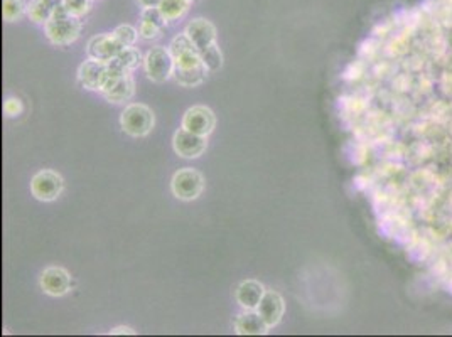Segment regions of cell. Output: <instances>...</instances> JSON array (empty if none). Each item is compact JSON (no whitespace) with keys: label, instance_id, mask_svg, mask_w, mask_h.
<instances>
[{"label":"cell","instance_id":"obj_1","mask_svg":"<svg viewBox=\"0 0 452 337\" xmlns=\"http://www.w3.org/2000/svg\"><path fill=\"white\" fill-rule=\"evenodd\" d=\"M154 112L142 103H132L122 112V130L131 137H145L154 128Z\"/></svg>","mask_w":452,"mask_h":337},{"label":"cell","instance_id":"obj_2","mask_svg":"<svg viewBox=\"0 0 452 337\" xmlns=\"http://www.w3.org/2000/svg\"><path fill=\"white\" fill-rule=\"evenodd\" d=\"M144 68L149 80L156 81V83H164L169 78L174 76L176 62L169 49L152 48L144 58Z\"/></svg>","mask_w":452,"mask_h":337},{"label":"cell","instance_id":"obj_3","mask_svg":"<svg viewBox=\"0 0 452 337\" xmlns=\"http://www.w3.org/2000/svg\"><path fill=\"white\" fill-rule=\"evenodd\" d=\"M204 189V178L196 168H181L171 181V191L181 201H194Z\"/></svg>","mask_w":452,"mask_h":337},{"label":"cell","instance_id":"obj_4","mask_svg":"<svg viewBox=\"0 0 452 337\" xmlns=\"http://www.w3.org/2000/svg\"><path fill=\"white\" fill-rule=\"evenodd\" d=\"M46 37L49 39V42L56 46H68L72 42L76 41L80 37L81 33V22L80 17H68L61 19H49L44 24Z\"/></svg>","mask_w":452,"mask_h":337},{"label":"cell","instance_id":"obj_5","mask_svg":"<svg viewBox=\"0 0 452 337\" xmlns=\"http://www.w3.org/2000/svg\"><path fill=\"white\" fill-rule=\"evenodd\" d=\"M62 178L54 171H41L34 174L33 181H31V193L37 201L51 202L56 201L62 193Z\"/></svg>","mask_w":452,"mask_h":337},{"label":"cell","instance_id":"obj_6","mask_svg":"<svg viewBox=\"0 0 452 337\" xmlns=\"http://www.w3.org/2000/svg\"><path fill=\"white\" fill-rule=\"evenodd\" d=\"M169 51H171L172 58H174L176 68L178 69H191L203 64L201 54H199L198 48L192 44L191 39L186 36V33L179 34V36L172 39Z\"/></svg>","mask_w":452,"mask_h":337},{"label":"cell","instance_id":"obj_7","mask_svg":"<svg viewBox=\"0 0 452 337\" xmlns=\"http://www.w3.org/2000/svg\"><path fill=\"white\" fill-rule=\"evenodd\" d=\"M172 147H174L176 154L184 157V159H198L206 150L208 142L206 137L196 135L186 128H179L172 139Z\"/></svg>","mask_w":452,"mask_h":337},{"label":"cell","instance_id":"obj_8","mask_svg":"<svg viewBox=\"0 0 452 337\" xmlns=\"http://www.w3.org/2000/svg\"><path fill=\"white\" fill-rule=\"evenodd\" d=\"M122 49H124V46L113 37V34H98L88 41L86 54H88L90 60L110 62L119 56Z\"/></svg>","mask_w":452,"mask_h":337},{"label":"cell","instance_id":"obj_9","mask_svg":"<svg viewBox=\"0 0 452 337\" xmlns=\"http://www.w3.org/2000/svg\"><path fill=\"white\" fill-rule=\"evenodd\" d=\"M39 285L46 295L62 297L72 290V277L61 266H49L41 273Z\"/></svg>","mask_w":452,"mask_h":337},{"label":"cell","instance_id":"obj_10","mask_svg":"<svg viewBox=\"0 0 452 337\" xmlns=\"http://www.w3.org/2000/svg\"><path fill=\"white\" fill-rule=\"evenodd\" d=\"M215 123V113L208 107H192L183 116V128L196 133V135L208 137L213 132Z\"/></svg>","mask_w":452,"mask_h":337},{"label":"cell","instance_id":"obj_11","mask_svg":"<svg viewBox=\"0 0 452 337\" xmlns=\"http://www.w3.org/2000/svg\"><path fill=\"white\" fill-rule=\"evenodd\" d=\"M284 311L285 304L281 293L275 292V290H265L260 304H258L257 307V312L263 317L267 325H269V327H275V325L281 322L282 317H284Z\"/></svg>","mask_w":452,"mask_h":337},{"label":"cell","instance_id":"obj_12","mask_svg":"<svg viewBox=\"0 0 452 337\" xmlns=\"http://www.w3.org/2000/svg\"><path fill=\"white\" fill-rule=\"evenodd\" d=\"M108 74V62H101L97 60L85 61L78 69V80L88 89H100L103 88L105 80Z\"/></svg>","mask_w":452,"mask_h":337},{"label":"cell","instance_id":"obj_13","mask_svg":"<svg viewBox=\"0 0 452 337\" xmlns=\"http://www.w3.org/2000/svg\"><path fill=\"white\" fill-rule=\"evenodd\" d=\"M186 36L191 39L192 44L198 48L199 53L216 42V29L206 19H194L184 29Z\"/></svg>","mask_w":452,"mask_h":337},{"label":"cell","instance_id":"obj_14","mask_svg":"<svg viewBox=\"0 0 452 337\" xmlns=\"http://www.w3.org/2000/svg\"><path fill=\"white\" fill-rule=\"evenodd\" d=\"M263 293H265V288H263L260 282L245 280L237 287L235 297H237V302L242 309H245V311H257Z\"/></svg>","mask_w":452,"mask_h":337},{"label":"cell","instance_id":"obj_15","mask_svg":"<svg viewBox=\"0 0 452 337\" xmlns=\"http://www.w3.org/2000/svg\"><path fill=\"white\" fill-rule=\"evenodd\" d=\"M269 329L270 327L257 311H246L235 320V331L240 336H263Z\"/></svg>","mask_w":452,"mask_h":337},{"label":"cell","instance_id":"obj_16","mask_svg":"<svg viewBox=\"0 0 452 337\" xmlns=\"http://www.w3.org/2000/svg\"><path fill=\"white\" fill-rule=\"evenodd\" d=\"M135 93V83H133L132 74H124L108 92L103 93L105 100L110 101V103H122V101L131 100Z\"/></svg>","mask_w":452,"mask_h":337},{"label":"cell","instance_id":"obj_17","mask_svg":"<svg viewBox=\"0 0 452 337\" xmlns=\"http://www.w3.org/2000/svg\"><path fill=\"white\" fill-rule=\"evenodd\" d=\"M54 3L51 0H31L27 6V17L36 24H46L53 15Z\"/></svg>","mask_w":452,"mask_h":337},{"label":"cell","instance_id":"obj_18","mask_svg":"<svg viewBox=\"0 0 452 337\" xmlns=\"http://www.w3.org/2000/svg\"><path fill=\"white\" fill-rule=\"evenodd\" d=\"M112 62L115 66H119L122 71L132 73L133 69L139 68V66L142 64L144 60H142V54H140V51L133 48V46H131V48L122 49L119 56H117Z\"/></svg>","mask_w":452,"mask_h":337},{"label":"cell","instance_id":"obj_19","mask_svg":"<svg viewBox=\"0 0 452 337\" xmlns=\"http://www.w3.org/2000/svg\"><path fill=\"white\" fill-rule=\"evenodd\" d=\"M190 0H160L159 10L167 22H176L190 9Z\"/></svg>","mask_w":452,"mask_h":337},{"label":"cell","instance_id":"obj_20","mask_svg":"<svg viewBox=\"0 0 452 337\" xmlns=\"http://www.w3.org/2000/svg\"><path fill=\"white\" fill-rule=\"evenodd\" d=\"M210 69L206 68L204 64L196 66V68L191 69H174V78L178 80L179 85L183 86H196L201 85L204 80H206V74Z\"/></svg>","mask_w":452,"mask_h":337},{"label":"cell","instance_id":"obj_21","mask_svg":"<svg viewBox=\"0 0 452 337\" xmlns=\"http://www.w3.org/2000/svg\"><path fill=\"white\" fill-rule=\"evenodd\" d=\"M27 6L29 3L26 0H3L2 2V15L3 21L7 22H17L27 14Z\"/></svg>","mask_w":452,"mask_h":337},{"label":"cell","instance_id":"obj_22","mask_svg":"<svg viewBox=\"0 0 452 337\" xmlns=\"http://www.w3.org/2000/svg\"><path fill=\"white\" fill-rule=\"evenodd\" d=\"M112 34H113V37H115L122 46H124V48H131V46L135 44L137 39H139V36H140L139 31L128 24L119 26Z\"/></svg>","mask_w":452,"mask_h":337},{"label":"cell","instance_id":"obj_23","mask_svg":"<svg viewBox=\"0 0 452 337\" xmlns=\"http://www.w3.org/2000/svg\"><path fill=\"white\" fill-rule=\"evenodd\" d=\"M201 61L203 64L206 66L210 71H216V69L221 68L223 64V58H221V53H219V48L215 44H211L210 48H206L204 51H201Z\"/></svg>","mask_w":452,"mask_h":337},{"label":"cell","instance_id":"obj_24","mask_svg":"<svg viewBox=\"0 0 452 337\" xmlns=\"http://www.w3.org/2000/svg\"><path fill=\"white\" fill-rule=\"evenodd\" d=\"M90 2H92V0H62L61 3L66 7V10H68L73 17H83L90 10Z\"/></svg>","mask_w":452,"mask_h":337},{"label":"cell","instance_id":"obj_25","mask_svg":"<svg viewBox=\"0 0 452 337\" xmlns=\"http://www.w3.org/2000/svg\"><path fill=\"white\" fill-rule=\"evenodd\" d=\"M142 22H149V24H154L160 29H164L167 24V21L164 19V15L160 14L159 7H151V9H142V15H140Z\"/></svg>","mask_w":452,"mask_h":337},{"label":"cell","instance_id":"obj_26","mask_svg":"<svg viewBox=\"0 0 452 337\" xmlns=\"http://www.w3.org/2000/svg\"><path fill=\"white\" fill-rule=\"evenodd\" d=\"M160 27H157L154 24H149V22H140V27H139V34L142 39H147V41H151V39H156L159 37L160 34Z\"/></svg>","mask_w":452,"mask_h":337},{"label":"cell","instance_id":"obj_27","mask_svg":"<svg viewBox=\"0 0 452 337\" xmlns=\"http://www.w3.org/2000/svg\"><path fill=\"white\" fill-rule=\"evenodd\" d=\"M21 101L15 100V98H9V100L6 101V105H3V112L7 113L9 116H15L17 113H21Z\"/></svg>","mask_w":452,"mask_h":337},{"label":"cell","instance_id":"obj_28","mask_svg":"<svg viewBox=\"0 0 452 337\" xmlns=\"http://www.w3.org/2000/svg\"><path fill=\"white\" fill-rule=\"evenodd\" d=\"M142 9H151V7H159L160 0H135Z\"/></svg>","mask_w":452,"mask_h":337},{"label":"cell","instance_id":"obj_29","mask_svg":"<svg viewBox=\"0 0 452 337\" xmlns=\"http://www.w3.org/2000/svg\"><path fill=\"white\" fill-rule=\"evenodd\" d=\"M110 334H135V332L132 331L131 327H115V329H112V331H110Z\"/></svg>","mask_w":452,"mask_h":337},{"label":"cell","instance_id":"obj_30","mask_svg":"<svg viewBox=\"0 0 452 337\" xmlns=\"http://www.w3.org/2000/svg\"><path fill=\"white\" fill-rule=\"evenodd\" d=\"M51 2H53V3H54V6H58V3H61V2H62V0H51Z\"/></svg>","mask_w":452,"mask_h":337},{"label":"cell","instance_id":"obj_31","mask_svg":"<svg viewBox=\"0 0 452 337\" xmlns=\"http://www.w3.org/2000/svg\"><path fill=\"white\" fill-rule=\"evenodd\" d=\"M451 202H452V199H451ZM447 206H449V205H447ZM447 206H446V207H447ZM446 207H444V209H446ZM444 209H442V211H444ZM442 211H440V213H442ZM440 213H439V214H440ZM439 214H437V216H439ZM437 216H435V218H437ZM435 218H434V219H435ZM434 219H432V221H434ZM432 221H430V223H432ZM430 223H428V225H430ZM428 225H427V226H428Z\"/></svg>","mask_w":452,"mask_h":337},{"label":"cell","instance_id":"obj_32","mask_svg":"<svg viewBox=\"0 0 452 337\" xmlns=\"http://www.w3.org/2000/svg\"><path fill=\"white\" fill-rule=\"evenodd\" d=\"M190 2H194V0H190Z\"/></svg>","mask_w":452,"mask_h":337}]
</instances>
